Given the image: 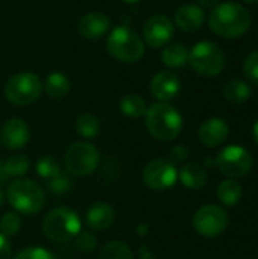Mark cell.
<instances>
[{
    "label": "cell",
    "instance_id": "cell-24",
    "mask_svg": "<svg viewBox=\"0 0 258 259\" xmlns=\"http://www.w3.org/2000/svg\"><path fill=\"white\" fill-rule=\"evenodd\" d=\"M217 197L227 206L237 205L240 202V199H242V187H240V184L236 182L234 179H227V181L220 182V185L217 188Z\"/></svg>",
    "mask_w": 258,
    "mask_h": 259
},
{
    "label": "cell",
    "instance_id": "cell-28",
    "mask_svg": "<svg viewBox=\"0 0 258 259\" xmlns=\"http://www.w3.org/2000/svg\"><path fill=\"white\" fill-rule=\"evenodd\" d=\"M35 170H36L38 176L40 178H44V179H53V178H56L61 173L58 162L52 156H43V158H40L36 161Z\"/></svg>",
    "mask_w": 258,
    "mask_h": 259
},
{
    "label": "cell",
    "instance_id": "cell-3",
    "mask_svg": "<svg viewBox=\"0 0 258 259\" xmlns=\"http://www.w3.org/2000/svg\"><path fill=\"white\" fill-rule=\"evenodd\" d=\"M8 203L20 214H38L46 202L43 188L30 179H17L9 184L6 191Z\"/></svg>",
    "mask_w": 258,
    "mask_h": 259
},
{
    "label": "cell",
    "instance_id": "cell-43",
    "mask_svg": "<svg viewBox=\"0 0 258 259\" xmlns=\"http://www.w3.org/2000/svg\"><path fill=\"white\" fill-rule=\"evenodd\" d=\"M123 2H126V3H135V2H138V0H123Z\"/></svg>",
    "mask_w": 258,
    "mask_h": 259
},
{
    "label": "cell",
    "instance_id": "cell-8",
    "mask_svg": "<svg viewBox=\"0 0 258 259\" xmlns=\"http://www.w3.org/2000/svg\"><path fill=\"white\" fill-rule=\"evenodd\" d=\"M100 155L96 146L87 141H79L71 144L65 155H64V164L68 173L84 178L93 175L99 167Z\"/></svg>",
    "mask_w": 258,
    "mask_h": 259
},
{
    "label": "cell",
    "instance_id": "cell-11",
    "mask_svg": "<svg viewBox=\"0 0 258 259\" xmlns=\"http://www.w3.org/2000/svg\"><path fill=\"white\" fill-rule=\"evenodd\" d=\"M178 181V170L175 164L167 159H154L143 168V182L154 191H164Z\"/></svg>",
    "mask_w": 258,
    "mask_h": 259
},
{
    "label": "cell",
    "instance_id": "cell-27",
    "mask_svg": "<svg viewBox=\"0 0 258 259\" xmlns=\"http://www.w3.org/2000/svg\"><path fill=\"white\" fill-rule=\"evenodd\" d=\"M29 167H30L29 158L24 155H14L8 158L5 162V171L8 178H21L23 175L27 173Z\"/></svg>",
    "mask_w": 258,
    "mask_h": 259
},
{
    "label": "cell",
    "instance_id": "cell-26",
    "mask_svg": "<svg viewBox=\"0 0 258 259\" xmlns=\"http://www.w3.org/2000/svg\"><path fill=\"white\" fill-rule=\"evenodd\" d=\"M100 259H135L132 250L128 247V244L122 241H111L108 243L102 252H100Z\"/></svg>",
    "mask_w": 258,
    "mask_h": 259
},
{
    "label": "cell",
    "instance_id": "cell-32",
    "mask_svg": "<svg viewBox=\"0 0 258 259\" xmlns=\"http://www.w3.org/2000/svg\"><path fill=\"white\" fill-rule=\"evenodd\" d=\"M49 190L55 194H64L70 190L71 187V182L67 176H64L62 173H59L56 178L53 179H49V184H47Z\"/></svg>",
    "mask_w": 258,
    "mask_h": 259
},
{
    "label": "cell",
    "instance_id": "cell-29",
    "mask_svg": "<svg viewBox=\"0 0 258 259\" xmlns=\"http://www.w3.org/2000/svg\"><path fill=\"white\" fill-rule=\"evenodd\" d=\"M21 228V219L15 212H6L0 219V232L5 237H14Z\"/></svg>",
    "mask_w": 258,
    "mask_h": 259
},
{
    "label": "cell",
    "instance_id": "cell-16",
    "mask_svg": "<svg viewBox=\"0 0 258 259\" xmlns=\"http://www.w3.org/2000/svg\"><path fill=\"white\" fill-rule=\"evenodd\" d=\"M111 27V20L102 12H90L79 21V33L88 39H97L103 36Z\"/></svg>",
    "mask_w": 258,
    "mask_h": 259
},
{
    "label": "cell",
    "instance_id": "cell-23",
    "mask_svg": "<svg viewBox=\"0 0 258 259\" xmlns=\"http://www.w3.org/2000/svg\"><path fill=\"white\" fill-rule=\"evenodd\" d=\"M224 96L231 103H243L252 96V90L245 80L234 79V80H231V82H228L225 85Z\"/></svg>",
    "mask_w": 258,
    "mask_h": 259
},
{
    "label": "cell",
    "instance_id": "cell-14",
    "mask_svg": "<svg viewBox=\"0 0 258 259\" xmlns=\"http://www.w3.org/2000/svg\"><path fill=\"white\" fill-rule=\"evenodd\" d=\"M30 138L29 126L24 120L21 118H11L5 123L2 129L0 140L5 144V147L11 150H18L23 149Z\"/></svg>",
    "mask_w": 258,
    "mask_h": 259
},
{
    "label": "cell",
    "instance_id": "cell-10",
    "mask_svg": "<svg viewBox=\"0 0 258 259\" xmlns=\"http://www.w3.org/2000/svg\"><path fill=\"white\" fill-rule=\"evenodd\" d=\"M193 228L205 238L219 237L228 228V214L220 206L205 205L195 212Z\"/></svg>",
    "mask_w": 258,
    "mask_h": 259
},
{
    "label": "cell",
    "instance_id": "cell-31",
    "mask_svg": "<svg viewBox=\"0 0 258 259\" xmlns=\"http://www.w3.org/2000/svg\"><path fill=\"white\" fill-rule=\"evenodd\" d=\"M14 259H58L52 252L43 247H29L21 250Z\"/></svg>",
    "mask_w": 258,
    "mask_h": 259
},
{
    "label": "cell",
    "instance_id": "cell-5",
    "mask_svg": "<svg viewBox=\"0 0 258 259\" xmlns=\"http://www.w3.org/2000/svg\"><path fill=\"white\" fill-rule=\"evenodd\" d=\"M106 49L122 62H137L144 55V42L129 27H116L106 39Z\"/></svg>",
    "mask_w": 258,
    "mask_h": 259
},
{
    "label": "cell",
    "instance_id": "cell-19",
    "mask_svg": "<svg viewBox=\"0 0 258 259\" xmlns=\"http://www.w3.org/2000/svg\"><path fill=\"white\" fill-rule=\"evenodd\" d=\"M178 178H179L181 184L189 190H201L207 184V173H205L204 167L196 162L186 164L179 170Z\"/></svg>",
    "mask_w": 258,
    "mask_h": 259
},
{
    "label": "cell",
    "instance_id": "cell-9",
    "mask_svg": "<svg viewBox=\"0 0 258 259\" xmlns=\"http://www.w3.org/2000/svg\"><path fill=\"white\" fill-rule=\"evenodd\" d=\"M219 171L231 179L243 178L252 168V156L242 146H228L216 158Z\"/></svg>",
    "mask_w": 258,
    "mask_h": 259
},
{
    "label": "cell",
    "instance_id": "cell-40",
    "mask_svg": "<svg viewBox=\"0 0 258 259\" xmlns=\"http://www.w3.org/2000/svg\"><path fill=\"white\" fill-rule=\"evenodd\" d=\"M3 203H5V193H3V190L0 187V208L3 206Z\"/></svg>",
    "mask_w": 258,
    "mask_h": 259
},
{
    "label": "cell",
    "instance_id": "cell-22",
    "mask_svg": "<svg viewBox=\"0 0 258 259\" xmlns=\"http://www.w3.org/2000/svg\"><path fill=\"white\" fill-rule=\"evenodd\" d=\"M119 108H120V112L128 118H140L148 111L146 102L137 94H128L122 97Z\"/></svg>",
    "mask_w": 258,
    "mask_h": 259
},
{
    "label": "cell",
    "instance_id": "cell-12",
    "mask_svg": "<svg viewBox=\"0 0 258 259\" xmlns=\"http://www.w3.org/2000/svg\"><path fill=\"white\" fill-rule=\"evenodd\" d=\"M175 32V26L172 20L166 15H154L143 26V38L144 42L154 49L166 46Z\"/></svg>",
    "mask_w": 258,
    "mask_h": 259
},
{
    "label": "cell",
    "instance_id": "cell-15",
    "mask_svg": "<svg viewBox=\"0 0 258 259\" xmlns=\"http://www.w3.org/2000/svg\"><path fill=\"white\" fill-rule=\"evenodd\" d=\"M228 135H230V127H228L227 121H224L222 118H217V117L205 120L198 131L199 141L207 147L220 146L222 143L227 141Z\"/></svg>",
    "mask_w": 258,
    "mask_h": 259
},
{
    "label": "cell",
    "instance_id": "cell-13",
    "mask_svg": "<svg viewBox=\"0 0 258 259\" xmlns=\"http://www.w3.org/2000/svg\"><path fill=\"white\" fill-rule=\"evenodd\" d=\"M181 90V82L176 74L170 71H161L155 74L151 80V93L161 103L173 100Z\"/></svg>",
    "mask_w": 258,
    "mask_h": 259
},
{
    "label": "cell",
    "instance_id": "cell-37",
    "mask_svg": "<svg viewBox=\"0 0 258 259\" xmlns=\"http://www.w3.org/2000/svg\"><path fill=\"white\" fill-rule=\"evenodd\" d=\"M6 181H8V175H6V171H5V162L0 161V185L5 184Z\"/></svg>",
    "mask_w": 258,
    "mask_h": 259
},
{
    "label": "cell",
    "instance_id": "cell-44",
    "mask_svg": "<svg viewBox=\"0 0 258 259\" xmlns=\"http://www.w3.org/2000/svg\"><path fill=\"white\" fill-rule=\"evenodd\" d=\"M0 143H2V140H0Z\"/></svg>",
    "mask_w": 258,
    "mask_h": 259
},
{
    "label": "cell",
    "instance_id": "cell-4",
    "mask_svg": "<svg viewBox=\"0 0 258 259\" xmlns=\"http://www.w3.org/2000/svg\"><path fill=\"white\" fill-rule=\"evenodd\" d=\"M43 231L49 240L65 243L73 240L81 232V219L73 209L67 206H59L52 209L44 217Z\"/></svg>",
    "mask_w": 258,
    "mask_h": 259
},
{
    "label": "cell",
    "instance_id": "cell-6",
    "mask_svg": "<svg viewBox=\"0 0 258 259\" xmlns=\"http://www.w3.org/2000/svg\"><path fill=\"white\" fill-rule=\"evenodd\" d=\"M189 62L198 74L214 77L220 74L225 67V55L216 42L201 41L189 52Z\"/></svg>",
    "mask_w": 258,
    "mask_h": 259
},
{
    "label": "cell",
    "instance_id": "cell-35",
    "mask_svg": "<svg viewBox=\"0 0 258 259\" xmlns=\"http://www.w3.org/2000/svg\"><path fill=\"white\" fill-rule=\"evenodd\" d=\"M12 258V247L8 240V237L0 234V259H11Z\"/></svg>",
    "mask_w": 258,
    "mask_h": 259
},
{
    "label": "cell",
    "instance_id": "cell-17",
    "mask_svg": "<svg viewBox=\"0 0 258 259\" xmlns=\"http://www.w3.org/2000/svg\"><path fill=\"white\" fill-rule=\"evenodd\" d=\"M205 21V12L198 5H184L175 12V23L184 32L198 30Z\"/></svg>",
    "mask_w": 258,
    "mask_h": 259
},
{
    "label": "cell",
    "instance_id": "cell-38",
    "mask_svg": "<svg viewBox=\"0 0 258 259\" xmlns=\"http://www.w3.org/2000/svg\"><path fill=\"white\" fill-rule=\"evenodd\" d=\"M140 259H155L152 256V253L149 252L148 247H141L140 249Z\"/></svg>",
    "mask_w": 258,
    "mask_h": 259
},
{
    "label": "cell",
    "instance_id": "cell-39",
    "mask_svg": "<svg viewBox=\"0 0 258 259\" xmlns=\"http://www.w3.org/2000/svg\"><path fill=\"white\" fill-rule=\"evenodd\" d=\"M148 231H149V228H148L146 225L138 226V232H140V235H144V232H148Z\"/></svg>",
    "mask_w": 258,
    "mask_h": 259
},
{
    "label": "cell",
    "instance_id": "cell-25",
    "mask_svg": "<svg viewBox=\"0 0 258 259\" xmlns=\"http://www.w3.org/2000/svg\"><path fill=\"white\" fill-rule=\"evenodd\" d=\"M76 131L84 138H96L100 132V121L93 114H82L76 120Z\"/></svg>",
    "mask_w": 258,
    "mask_h": 259
},
{
    "label": "cell",
    "instance_id": "cell-33",
    "mask_svg": "<svg viewBox=\"0 0 258 259\" xmlns=\"http://www.w3.org/2000/svg\"><path fill=\"white\" fill-rule=\"evenodd\" d=\"M97 244V238L91 232H82L76 235V246L81 252H91Z\"/></svg>",
    "mask_w": 258,
    "mask_h": 259
},
{
    "label": "cell",
    "instance_id": "cell-21",
    "mask_svg": "<svg viewBox=\"0 0 258 259\" xmlns=\"http://www.w3.org/2000/svg\"><path fill=\"white\" fill-rule=\"evenodd\" d=\"M46 94L52 99H62L68 94L70 91V80L65 74L62 73H52L47 76L46 83H44Z\"/></svg>",
    "mask_w": 258,
    "mask_h": 259
},
{
    "label": "cell",
    "instance_id": "cell-18",
    "mask_svg": "<svg viewBox=\"0 0 258 259\" xmlns=\"http://www.w3.org/2000/svg\"><path fill=\"white\" fill-rule=\"evenodd\" d=\"M87 226L93 231H105L114 223V209L103 202L91 205L85 214Z\"/></svg>",
    "mask_w": 258,
    "mask_h": 259
},
{
    "label": "cell",
    "instance_id": "cell-41",
    "mask_svg": "<svg viewBox=\"0 0 258 259\" xmlns=\"http://www.w3.org/2000/svg\"><path fill=\"white\" fill-rule=\"evenodd\" d=\"M254 137H255V141H257L258 144V120L257 123H255V126H254Z\"/></svg>",
    "mask_w": 258,
    "mask_h": 259
},
{
    "label": "cell",
    "instance_id": "cell-34",
    "mask_svg": "<svg viewBox=\"0 0 258 259\" xmlns=\"http://www.w3.org/2000/svg\"><path fill=\"white\" fill-rule=\"evenodd\" d=\"M189 158V149L186 146H176L170 152V162L172 164H179L184 162Z\"/></svg>",
    "mask_w": 258,
    "mask_h": 259
},
{
    "label": "cell",
    "instance_id": "cell-2",
    "mask_svg": "<svg viewBox=\"0 0 258 259\" xmlns=\"http://www.w3.org/2000/svg\"><path fill=\"white\" fill-rule=\"evenodd\" d=\"M144 123L149 134L158 141H172L182 131V117L169 103L160 102L148 108Z\"/></svg>",
    "mask_w": 258,
    "mask_h": 259
},
{
    "label": "cell",
    "instance_id": "cell-1",
    "mask_svg": "<svg viewBox=\"0 0 258 259\" xmlns=\"http://www.w3.org/2000/svg\"><path fill=\"white\" fill-rule=\"evenodd\" d=\"M251 23L252 18L249 11L243 5L234 2H227L214 6L208 18L211 30L216 35L228 39L245 35L249 30Z\"/></svg>",
    "mask_w": 258,
    "mask_h": 259
},
{
    "label": "cell",
    "instance_id": "cell-20",
    "mask_svg": "<svg viewBox=\"0 0 258 259\" xmlns=\"http://www.w3.org/2000/svg\"><path fill=\"white\" fill-rule=\"evenodd\" d=\"M161 59H163L164 65H167L170 68H179L189 62V50L184 44H179V42L169 44L164 47V50L161 53Z\"/></svg>",
    "mask_w": 258,
    "mask_h": 259
},
{
    "label": "cell",
    "instance_id": "cell-30",
    "mask_svg": "<svg viewBox=\"0 0 258 259\" xmlns=\"http://www.w3.org/2000/svg\"><path fill=\"white\" fill-rule=\"evenodd\" d=\"M243 73L251 83L258 85V50L246 56L243 62Z\"/></svg>",
    "mask_w": 258,
    "mask_h": 259
},
{
    "label": "cell",
    "instance_id": "cell-36",
    "mask_svg": "<svg viewBox=\"0 0 258 259\" xmlns=\"http://www.w3.org/2000/svg\"><path fill=\"white\" fill-rule=\"evenodd\" d=\"M204 8H214L219 5V0H198Z\"/></svg>",
    "mask_w": 258,
    "mask_h": 259
},
{
    "label": "cell",
    "instance_id": "cell-7",
    "mask_svg": "<svg viewBox=\"0 0 258 259\" xmlns=\"http://www.w3.org/2000/svg\"><path fill=\"white\" fill-rule=\"evenodd\" d=\"M41 91H43V83L40 77L29 71L14 74L5 85L6 99L17 106L32 105L33 102L38 100Z\"/></svg>",
    "mask_w": 258,
    "mask_h": 259
},
{
    "label": "cell",
    "instance_id": "cell-42",
    "mask_svg": "<svg viewBox=\"0 0 258 259\" xmlns=\"http://www.w3.org/2000/svg\"><path fill=\"white\" fill-rule=\"evenodd\" d=\"M245 3H251V5H254V3H258V0H243Z\"/></svg>",
    "mask_w": 258,
    "mask_h": 259
}]
</instances>
